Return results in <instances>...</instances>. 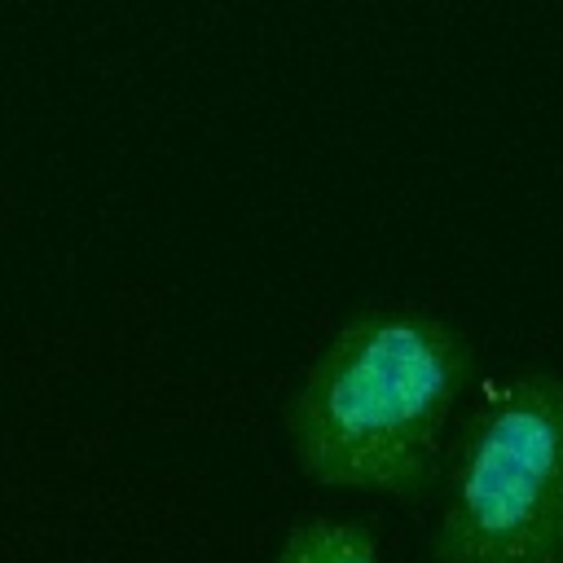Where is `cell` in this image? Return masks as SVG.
Wrapping results in <instances>:
<instances>
[{
	"label": "cell",
	"mask_w": 563,
	"mask_h": 563,
	"mask_svg": "<svg viewBox=\"0 0 563 563\" xmlns=\"http://www.w3.org/2000/svg\"><path fill=\"white\" fill-rule=\"evenodd\" d=\"M273 563H383V559H378V532L369 523L308 515L286 532Z\"/></svg>",
	"instance_id": "3"
},
{
	"label": "cell",
	"mask_w": 563,
	"mask_h": 563,
	"mask_svg": "<svg viewBox=\"0 0 563 563\" xmlns=\"http://www.w3.org/2000/svg\"><path fill=\"white\" fill-rule=\"evenodd\" d=\"M475 378L471 343L431 312H365L308 365L286 405L299 471L330 488L409 497Z\"/></svg>",
	"instance_id": "1"
},
{
	"label": "cell",
	"mask_w": 563,
	"mask_h": 563,
	"mask_svg": "<svg viewBox=\"0 0 563 563\" xmlns=\"http://www.w3.org/2000/svg\"><path fill=\"white\" fill-rule=\"evenodd\" d=\"M435 563H563V378L488 391L449 462Z\"/></svg>",
	"instance_id": "2"
}]
</instances>
